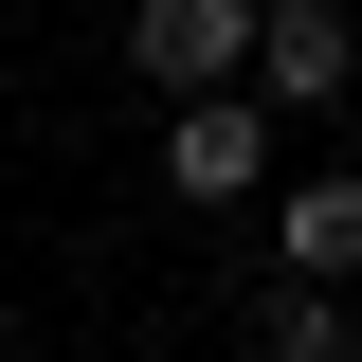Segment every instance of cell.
I'll list each match as a JSON object with an SVG mask.
<instances>
[{
  "label": "cell",
  "instance_id": "6da1fadb",
  "mask_svg": "<svg viewBox=\"0 0 362 362\" xmlns=\"http://www.w3.org/2000/svg\"><path fill=\"white\" fill-rule=\"evenodd\" d=\"M127 73L163 90V109L254 90V0H145V18H127Z\"/></svg>",
  "mask_w": 362,
  "mask_h": 362
},
{
  "label": "cell",
  "instance_id": "8992f818",
  "mask_svg": "<svg viewBox=\"0 0 362 362\" xmlns=\"http://www.w3.org/2000/svg\"><path fill=\"white\" fill-rule=\"evenodd\" d=\"M344 362H362V308H344Z\"/></svg>",
  "mask_w": 362,
  "mask_h": 362
},
{
  "label": "cell",
  "instance_id": "7a4b0ae2",
  "mask_svg": "<svg viewBox=\"0 0 362 362\" xmlns=\"http://www.w3.org/2000/svg\"><path fill=\"white\" fill-rule=\"evenodd\" d=\"M272 145H290V127H272L254 90H218V109H163V145H145V163H163V199H199V218H218V199H254V181H272Z\"/></svg>",
  "mask_w": 362,
  "mask_h": 362
},
{
  "label": "cell",
  "instance_id": "277c9868",
  "mask_svg": "<svg viewBox=\"0 0 362 362\" xmlns=\"http://www.w3.org/2000/svg\"><path fill=\"white\" fill-rule=\"evenodd\" d=\"M272 272H290V290H326V308L362 290V181H344V163H308L290 199H272Z\"/></svg>",
  "mask_w": 362,
  "mask_h": 362
},
{
  "label": "cell",
  "instance_id": "3957f363",
  "mask_svg": "<svg viewBox=\"0 0 362 362\" xmlns=\"http://www.w3.org/2000/svg\"><path fill=\"white\" fill-rule=\"evenodd\" d=\"M362 90V37L326 18V0H254V109L290 127V109H344Z\"/></svg>",
  "mask_w": 362,
  "mask_h": 362
},
{
  "label": "cell",
  "instance_id": "5b68a950",
  "mask_svg": "<svg viewBox=\"0 0 362 362\" xmlns=\"http://www.w3.org/2000/svg\"><path fill=\"white\" fill-rule=\"evenodd\" d=\"M235 326H254V362H344V308H326V290H290V272H272Z\"/></svg>",
  "mask_w": 362,
  "mask_h": 362
}]
</instances>
